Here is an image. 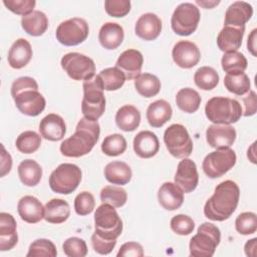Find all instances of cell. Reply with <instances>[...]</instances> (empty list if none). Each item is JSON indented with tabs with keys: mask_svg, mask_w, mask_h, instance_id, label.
I'll return each instance as SVG.
<instances>
[{
	"mask_svg": "<svg viewBox=\"0 0 257 257\" xmlns=\"http://www.w3.org/2000/svg\"><path fill=\"white\" fill-rule=\"evenodd\" d=\"M170 226H171V229L176 234L181 235V236H186L193 232V230L195 228V222L193 221V219L190 216L184 215V214H179V215L174 216L171 219Z\"/></svg>",
	"mask_w": 257,
	"mask_h": 257,
	"instance_id": "cell-47",
	"label": "cell"
},
{
	"mask_svg": "<svg viewBox=\"0 0 257 257\" xmlns=\"http://www.w3.org/2000/svg\"><path fill=\"white\" fill-rule=\"evenodd\" d=\"M172 56L173 60L178 66L189 69L199 63L201 52L194 42L181 40L174 45Z\"/></svg>",
	"mask_w": 257,
	"mask_h": 257,
	"instance_id": "cell-14",
	"label": "cell"
},
{
	"mask_svg": "<svg viewBox=\"0 0 257 257\" xmlns=\"http://www.w3.org/2000/svg\"><path fill=\"white\" fill-rule=\"evenodd\" d=\"M62 249L68 257H84L87 254L85 241L78 237L67 238L62 244Z\"/></svg>",
	"mask_w": 257,
	"mask_h": 257,
	"instance_id": "cell-45",
	"label": "cell"
},
{
	"mask_svg": "<svg viewBox=\"0 0 257 257\" xmlns=\"http://www.w3.org/2000/svg\"><path fill=\"white\" fill-rule=\"evenodd\" d=\"M158 201L164 209L175 211L184 203V192L176 183L165 182L158 191Z\"/></svg>",
	"mask_w": 257,
	"mask_h": 257,
	"instance_id": "cell-19",
	"label": "cell"
},
{
	"mask_svg": "<svg viewBox=\"0 0 257 257\" xmlns=\"http://www.w3.org/2000/svg\"><path fill=\"white\" fill-rule=\"evenodd\" d=\"M70 215L68 203L62 199H51L44 206V219L48 223L61 224Z\"/></svg>",
	"mask_w": 257,
	"mask_h": 257,
	"instance_id": "cell-29",
	"label": "cell"
},
{
	"mask_svg": "<svg viewBox=\"0 0 257 257\" xmlns=\"http://www.w3.org/2000/svg\"><path fill=\"white\" fill-rule=\"evenodd\" d=\"M39 132L45 140L51 142L60 141L66 133L64 119L56 113H49L40 120Z\"/></svg>",
	"mask_w": 257,
	"mask_h": 257,
	"instance_id": "cell-22",
	"label": "cell"
},
{
	"mask_svg": "<svg viewBox=\"0 0 257 257\" xmlns=\"http://www.w3.org/2000/svg\"><path fill=\"white\" fill-rule=\"evenodd\" d=\"M239 197L240 189L235 182L226 180L220 183L204 206L205 216L212 221L222 222L227 220L235 212Z\"/></svg>",
	"mask_w": 257,
	"mask_h": 257,
	"instance_id": "cell-1",
	"label": "cell"
},
{
	"mask_svg": "<svg viewBox=\"0 0 257 257\" xmlns=\"http://www.w3.org/2000/svg\"><path fill=\"white\" fill-rule=\"evenodd\" d=\"M17 171L21 183L27 187L38 185L42 177V169L40 165L31 159L22 161L19 164Z\"/></svg>",
	"mask_w": 257,
	"mask_h": 257,
	"instance_id": "cell-33",
	"label": "cell"
},
{
	"mask_svg": "<svg viewBox=\"0 0 257 257\" xmlns=\"http://www.w3.org/2000/svg\"><path fill=\"white\" fill-rule=\"evenodd\" d=\"M23 30L31 36H40L48 28V18L42 11L34 10L21 19Z\"/></svg>",
	"mask_w": 257,
	"mask_h": 257,
	"instance_id": "cell-32",
	"label": "cell"
},
{
	"mask_svg": "<svg viewBox=\"0 0 257 257\" xmlns=\"http://www.w3.org/2000/svg\"><path fill=\"white\" fill-rule=\"evenodd\" d=\"M143 63L144 57L139 50L126 49L118 56L115 67L123 72L126 79L132 80L141 74Z\"/></svg>",
	"mask_w": 257,
	"mask_h": 257,
	"instance_id": "cell-17",
	"label": "cell"
},
{
	"mask_svg": "<svg viewBox=\"0 0 257 257\" xmlns=\"http://www.w3.org/2000/svg\"><path fill=\"white\" fill-rule=\"evenodd\" d=\"M196 3L206 9H211L214 8L216 5L220 3V1H202V0H197Z\"/></svg>",
	"mask_w": 257,
	"mask_h": 257,
	"instance_id": "cell-56",
	"label": "cell"
},
{
	"mask_svg": "<svg viewBox=\"0 0 257 257\" xmlns=\"http://www.w3.org/2000/svg\"><path fill=\"white\" fill-rule=\"evenodd\" d=\"M3 4L11 12L23 17L33 12L36 2L35 0H3Z\"/></svg>",
	"mask_w": 257,
	"mask_h": 257,
	"instance_id": "cell-48",
	"label": "cell"
},
{
	"mask_svg": "<svg viewBox=\"0 0 257 257\" xmlns=\"http://www.w3.org/2000/svg\"><path fill=\"white\" fill-rule=\"evenodd\" d=\"M95 207V200L91 193L83 191L79 193L74 199V210L79 216H86L90 214Z\"/></svg>",
	"mask_w": 257,
	"mask_h": 257,
	"instance_id": "cell-46",
	"label": "cell"
},
{
	"mask_svg": "<svg viewBox=\"0 0 257 257\" xmlns=\"http://www.w3.org/2000/svg\"><path fill=\"white\" fill-rule=\"evenodd\" d=\"M100 200L102 203H107L114 208H120L126 203L127 194L120 187L106 186L100 191Z\"/></svg>",
	"mask_w": 257,
	"mask_h": 257,
	"instance_id": "cell-42",
	"label": "cell"
},
{
	"mask_svg": "<svg viewBox=\"0 0 257 257\" xmlns=\"http://www.w3.org/2000/svg\"><path fill=\"white\" fill-rule=\"evenodd\" d=\"M256 33H257V29H253L250 33V35L248 36V40H247V48L248 51L253 55L256 56Z\"/></svg>",
	"mask_w": 257,
	"mask_h": 257,
	"instance_id": "cell-55",
	"label": "cell"
},
{
	"mask_svg": "<svg viewBox=\"0 0 257 257\" xmlns=\"http://www.w3.org/2000/svg\"><path fill=\"white\" fill-rule=\"evenodd\" d=\"M206 140L214 149L230 148L236 140V131L230 124H211L206 131Z\"/></svg>",
	"mask_w": 257,
	"mask_h": 257,
	"instance_id": "cell-16",
	"label": "cell"
},
{
	"mask_svg": "<svg viewBox=\"0 0 257 257\" xmlns=\"http://www.w3.org/2000/svg\"><path fill=\"white\" fill-rule=\"evenodd\" d=\"M253 15L252 6L245 1L233 2L226 10L224 25L243 27Z\"/></svg>",
	"mask_w": 257,
	"mask_h": 257,
	"instance_id": "cell-25",
	"label": "cell"
},
{
	"mask_svg": "<svg viewBox=\"0 0 257 257\" xmlns=\"http://www.w3.org/2000/svg\"><path fill=\"white\" fill-rule=\"evenodd\" d=\"M175 183L183 190L184 193H191L197 188L199 175L195 162L185 158L178 164Z\"/></svg>",
	"mask_w": 257,
	"mask_h": 257,
	"instance_id": "cell-15",
	"label": "cell"
},
{
	"mask_svg": "<svg viewBox=\"0 0 257 257\" xmlns=\"http://www.w3.org/2000/svg\"><path fill=\"white\" fill-rule=\"evenodd\" d=\"M242 106L236 99L225 96H214L205 105L207 118L215 124H231L242 116Z\"/></svg>",
	"mask_w": 257,
	"mask_h": 257,
	"instance_id": "cell-4",
	"label": "cell"
},
{
	"mask_svg": "<svg viewBox=\"0 0 257 257\" xmlns=\"http://www.w3.org/2000/svg\"><path fill=\"white\" fill-rule=\"evenodd\" d=\"M33 55L30 43L24 39H17L9 48L7 60L12 68L20 69L28 64Z\"/></svg>",
	"mask_w": 257,
	"mask_h": 257,
	"instance_id": "cell-26",
	"label": "cell"
},
{
	"mask_svg": "<svg viewBox=\"0 0 257 257\" xmlns=\"http://www.w3.org/2000/svg\"><path fill=\"white\" fill-rule=\"evenodd\" d=\"M221 241L219 228L212 223H203L199 226L189 244L190 255L193 257H211Z\"/></svg>",
	"mask_w": 257,
	"mask_h": 257,
	"instance_id": "cell-6",
	"label": "cell"
},
{
	"mask_svg": "<svg viewBox=\"0 0 257 257\" xmlns=\"http://www.w3.org/2000/svg\"><path fill=\"white\" fill-rule=\"evenodd\" d=\"M123 28L115 22L104 23L99 30L98 40L102 47L108 50L116 49L123 40Z\"/></svg>",
	"mask_w": 257,
	"mask_h": 257,
	"instance_id": "cell-27",
	"label": "cell"
},
{
	"mask_svg": "<svg viewBox=\"0 0 257 257\" xmlns=\"http://www.w3.org/2000/svg\"><path fill=\"white\" fill-rule=\"evenodd\" d=\"M1 149H2V152H1V173H0V176L4 177L11 170L12 158H11L10 154L6 152L3 145H1Z\"/></svg>",
	"mask_w": 257,
	"mask_h": 257,
	"instance_id": "cell-53",
	"label": "cell"
},
{
	"mask_svg": "<svg viewBox=\"0 0 257 257\" xmlns=\"http://www.w3.org/2000/svg\"><path fill=\"white\" fill-rule=\"evenodd\" d=\"M122 232V221L113 206L102 203L94 212V233L107 240H116Z\"/></svg>",
	"mask_w": 257,
	"mask_h": 257,
	"instance_id": "cell-7",
	"label": "cell"
},
{
	"mask_svg": "<svg viewBox=\"0 0 257 257\" xmlns=\"http://www.w3.org/2000/svg\"><path fill=\"white\" fill-rule=\"evenodd\" d=\"M140 122L141 112L132 104L121 106L115 113V123L123 132H134L140 125Z\"/></svg>",
	"mask_w": 257,
	"mask_h": 257,
	"instance_id": "cell-31",
	"label": "cell"
},
{
	"mask_svg": "<svg viewBox=\"0 0 257 257\" xmlns=\"http://www.w3.org/2000/svg\"><path fill=\"white\" fill-rule=\"evenodd\" d=\"M255 145L256 143H253L252 146L248 149L247 151V157L248 159L253 163V164H256V157H255Z\"/></svg>",
	"mask_w": 257,
	"mask_h": 257,
	"instance_id": "cell-57",
	"label": "cell"
},
{
	"mask_svg": "<svg viewBox=\"0 0 257 257\" xmlns=\"http://www.w3.org/2000/svg\"><path fill=\"white\" fill-rule=\"evenodd\" d=\"M11 95L16 107L25 115L36 116L45 108V98L38 91L36 80L30 76L15 79L11 85Z\"/></svg>",
	"mask_w": 257,
	"mask_h": 257,
	"instance_id": "cell-3",
	"label": "cell"
},
{
	"mask_svg": "<svg viewBox=\"0 0 257 257\" xmlns=\"http://www.w3.org/2000/svg\"><path fill=\"white\" fill-rule=\"evenodd\" d=\"M18 242L17 224L11 214L0 213V250H11Z\"/></svg>",
	"mask_w": 257,
	"mask_h": 257,
	"instance_id": "cell-24",
	"label": "cell"
},
{
	"mask_svg": "<svg viewBox=\"0 0 257 257\" xmlns=\"http://www.w3.org/2000/svg\"><path fill=\"white\" fill-rule=\"evenodd\" d=\"M244 32L245 26L236 27L224 25L217 36V45L219 49L225 53L237 51L241 47Z\"/></svg>",
	"mask_w": 257,
	"mask_h": 257,
	"instance_id": "cell-20",
	"label": "cell"
},
{
	"mask_svg": "<svg viewBox=\"0 0 257 257\" xmlns=\"http://www.w3.org/2000/svg\"><path fill=\"white\" fill-rule=\"evenodd\" d=\"M132 176V169L124 162L113 161L104 168V177L112 185H126L131 181Z\"/></svg>",
	"mask_w": 257,
	"mask_h": 257,
	"instance_id": "cell-30",
	"label": "cell"
},
{
	"mask_svg": "<svg viewBox=\"0 0 257 257\" xmlns=\"http://www.w3.org/2000/svg\"><path fill=\"white\" fill-rule=\"evenodd\" d=\"M256 248H257V239L256 238H253V239H250L246 242L245 246H244V251H245V254L248 256V257H256Z\"/></svg>",
	"mask_w": 257,
	"mask_h": 257,
	"instance_id": "cell-54",
	"label": "cell"
},
{
	"mask_svg": "<svg viewBox=\"0 0 257 257\" xmlns=\"http://www.w3.org/2000/svg\"><path fill=\"white\" fill-rule=\"evenodd\" d=\"M222 68L227 73L244 72L248 66V62L243 53L239 51L226 52L221 59Z\"/></svg>",
	"mask_w": 257,
	"mask_h": 257,
	"instance_id": "cell-39",
	"label": "cell"
},
{
	"mask_svg": "<svg viewBox=\"0 0 257 257\" xmlns=\"http://www.w3.org/2000/svg\"><path fill=\"white\" fill-rule=\"evenodd\" d=\"M17 211L20 218L29 224H36L44 219V207L33 196L22 197L18 202Z\"/></svg>",
	"mask_w": 257,
	"mask_h": 257,
	"instance_id": "cell-21",
	"label": "cell"
},
{
	"mask_svg": "<svg viewBox=\"0 0 257 257\" xmlns=\"http://www.w3.org/2000/svg\"><path fill=\"white\" fill-rule=\"evenodd\" d=\"M172 114L171 104L165 99H158L148 106L146 116L151 126L161 127L171 119Z\"/></svg>",
	"mask_w": 257,
	"mask_h": 257,
	"instance_id": "cell-28",
	"label": "cell"
},
{
	"mask_svg": "<svg viewBox=\"0 0 257 257\" xmlns=\"http://www.w3.org/2000/svg\"><path fill=\"white\" fill-rule=\"evenodd\" d=\"M105 12L111 17H123L131 11L130 0H106L104 1Z\"/></svg>",
	"mask_w": 257,
	"mask_h": 257,
	"instance_id": "cell-49",
	"label": "cell"
},
{
	"mask_svg": "<svg viewBox=\"0 0 257 257\" xmlns=\"http://www.w3.org/2000/svg\"><path fill=\"white\" fill-rule=\"evenodd\" d=\"M135 87L140 95L150 98L160 92L161 81L152 73H141L135 78Z\"/></svg>",
	"mask_w": 257,
	"mask_h": 257,
	"instance_id": "cell-34",
	"label": "cell"
},
{
	"mask_svg": "<svg viewBox=\"0 0 257 257\" xmlns=\"http://www.w3.org/2000/svg\"><path fill=\"white\" fill-rule=\"evenodd\" d=\"M224 85L228 91L236 94L243 95L250 90V79L245 72L227 73L224 77Z\"/></svg>",
	"mask_w": 257,
	"mask_h": 257,
	"instance_id": "cell-37",
	"label": "cell"
},
{
	"mask_svg": "<svg viewBox=\"0 0 257 257\" xmlns=\"http://www.w3.org/2000/svg\"><path fill=\"white\" fill-rule=\"evenodd\" d=\"M235 228L241 235H250L257 230V216L253 212H243L235 220Z\"/></svg>",
	"mask_w": 257,
	"mask_h": 257,
	"instance_id": "cell-44",
	"label": "cell"
},
{
	"mask_svg": "<svg viewBox=\"0 0 257 257\" xmlns=\"http://www.w3.org/2000/svg\"><path fill=\"white\" fill-rule=\"evenodd\" d=\"M117 257L122 256H133V257H142L144 256L143 246L138 242H126L122 244L116 254Z\"/></svg>",
	"mask_w": 257,
	"mask_h": 257,
	"instance_id": "cell-51",
	"label": "cell"
},
{
	"mask_svg": "<svg viewBox=\"0 0 257 257\" xmlns=\"http://www.w3.org/2000/svg\"><path fill=\"white\" fill-rule=\"evenodd\" d=\"M91 245L96 253L100 255H107L115 247L116 240H107L101 238L96 233H93L91 236Z\"/></svg>",
	"mask_w": 257,
	"mask_h": 257,
	"instance_id": "cell-50",
	"label": "cell"
},
{
	"mask_svg": "<svg viewBox=\"0 0 257 257\" xmlns=\"http://www.w3.org/2000/svg\"><path fill=\"white\" fill-rule=\"evenodd\" d=\"M195 84L203 90H211L219 83V74L211 66H202L194 74Z\"/></svg>",
	"mask_w": 257,
	"mask_h": 257,
	"instance_id": "cell-38",
	"label": "cell"
},
{
	"mask_svg": "<svg viewBox=\"0 0 257 257\" xmlns=\"http://www.w3.org/2000/svg\"><path fill=\"white\" fill-rule=\"evenodd\" d=\"M89 27L83 18L73 17L61 22L55 32L56 39L65 46H75L82 43L88 36Z\"/></svg>",
	"mask_w": 257,
	"mask_h": 257,
	"instance_id": "cell-13",
	"label": "cell"
},
{
	"mask_svg": "<svg viewBox=\"0 0 257 257\" xmlns=\"http://www.w3.org/2000/svg\"><path fill=\"white\" fill-rule=\"evenodd\" d=\"M200 21V10L193 3H181L175 9L171 26L174 32L181 36H189L196 31Z\"/></svg>",
	"mask_w": 257,
	"mask_h": 257,
	"instance_id": "cell-11",
	"label": "cell"
},
{
	"mask_svg": "<svg viewBox=\"0 0 257 257\" xmlns=\"http://www.w3.org/2000/svg\"><path fill=\"white\" fill-rule=\"evenodd\" d=\"M100 127L97 121L85 117L78 121L75 133L60 145V152L68 158H79L87 155L99 139Z\"/></svg>",
	"mask_w": 257,
	"mask_h": 257,
	"instance_id": "cell-2",
	"label": "cell"
},
{
	"mask_svg": "<svg viewBox=\"0 0 257 257\" xmlns=\"http://www.w3.org/2000/svg\"><path fill=\"white\" fill-rule=\"evenodd\" d=\"M62 69L73 80H86L95 75L94 61L78 52H69L62 56L60 61Z\"/></svg>",
	"mask_w": 257,
	"mask_h": 257,
	"instance_id": "cell-12",
	"label": "cell"
},
{
	"mask_svg": "<svg viewBox=\"0 0 257 257\" xmlns=\"http://www.w3.org/2000/svg\"><path fill=\"white\" fill-rule=\"evenodd\" d=\"M160 150L157 135L151 131H142L134 139V151L142 159L154 157Z\"/></svg>",
	"mask_w": 257,
	"mask_h": 257,
	"instance_id": "cell-23",
	"label": "cell"
},
{
	"mask_svg": "<svg viewBox=\"0 0 257 257\" xmlns=\"http://www.w3.org/2000/svg\"><path fill=\"white\" fill-rule=\"evenodd\" d=\"M201 100L199 92L191 87L181 88L176 95V103L178 107L187 113L197 111L200 107Z\"/></svg>",
	"mask_w": 257,
	"mask_h": 257,
	"instance_id": "cell-35",
	"label": "cell"
},
{
	"mask_svg": "<svg viewBox=\"0 0 257 257\" xmlns=\"http://www.w3.org/2000/svg\"><path fill=\"white\" fill-rule=\"evenodd\" d=\"M162 31V20L154 13H145L137 20L135 32L137 36L146 41H152L159 37Z\"/></svg>",
	"mask_w": 257,
	"mask_h": 257,
	"instance_id": "cell-18",
	"label": "cell"
},
{
	"mask_svg": "<svg viewBox=\"0 0 257 257\" xmlns=\"http://www.w3.org/2000/svg\"><path fill=\"white\" fill-rule=\"evenodd\" d=\"M244 103V111L242 115L251 116L256 113L257 109V101H256V92L254 90H249L248 94L243 97Z\"/></svg>",
	"mask_w": 257,
	"mask_h": 257,
	"instance_id": "cell-52",
	"label": "cell"
},
{
	"mask_svg": "<svg viewBox=\"0 0 257 257\" xmlns=\"http://www.w3.org/2000/svg\"><path fill=\"white\" fill-rule=\"evenodd\" d=\"M56 255L57 250L53 242L44 238L33 241L26 254L27 257H55Z\"/></svg>",
	"mask_w": 257,
	"mask_h": 257,
	"instance_id": "cell-43",
	"label": "cell"
},
{
	"mask_svg": "<svg viewBox=\"0 0 257 257\" xmlns=\"http://www.w3.org/2000/svg\"><path fill=\"white\" fill-rule=\"evenodd\" d=\"M164 143L169 153L178 159L188 158L193 152V142L187 128L180 123L171 124L164 134Z\"/></svg>",
	"mask_w": 257,
	"mask_h": 257,
	"instance_id": "cell-9",
	"label": "cell"
},
{
	"mask_svg": "<svg viewBox=\"0 0 257 257\" xmlns=\"http://www.w3.org/2000/svg\"><path fill=\"white\" fill-rule=\"evenodd\" d=\"M81 182V170L74 164L59 165L49 177V187L57 194L69 195Z\"/></svg>",
	"mask_w": 257,
	"mask_h": 257,
	"instance_id": "cell-8",
	"label": "cell"
},
{
	"mask_svg": "<svg viewBox=\"0 0 257 257\" xmlns=\"http://www.w3.org/2000/svg\"><path fill=\"white\" fill-rule=\"evenodd\" d=\"M126 150V140L122 135L113 134L104 138L101 143V151L109 157H116Z\"/></svg>",
	"mask_w": 257,
	"mask_h": 257,
	"instance_id": "cell-41",
	"label": "cell"
},
{
	"mask_svg": "<svg viewBox=\"0 0 257 257\" xmlns=\"http://www.w3.org/2000/svg\"><path fill=\"white\" fill-rule=\"evenodd\" d=\"M104 90L111 91L119 89L125 81V75L117 67H107L97 74Z\"/></svg>",
	"mask_w": 257,
	"mask_h": 257,
	"instance_id": "cell-36",
	"label": "cell"
},
{
	"mask_svg": "<svg viewBox=\"0 0 257 257\" xmlns=\"http://www.w3.org/2000/svg\"><path fill=\"white\" fill-rule=\"evenodd\" d=\"M237 157L230 148L217 149L209 153L202 164V169L210 179H217L229 172L236 164Z\"/></svg>",
	"mask_w": 257,
	"mask_h": 257,
	"instance_id": "cell-10",
	"label": "cell"
},
{
	"mask_svg": "<svg viewBox=\"0 0 257 257\" xmlns=\"http://www.w3.org/2000/svg\"><path fill=\"white\" fill-rule=\"evenodd\" d=\"M15 145L20 153L32 154L40 148L41 137L34 131H25L17 137Z\"/></svg>",
	"mask_w": 257,
	"mask_h": 257,
	"instance_id": "cell-40",
	"label": "cell"
},
{
	"mask_svg": "<svg viewBox=\"0 0 257 257\" xmlns=\"http://www.w3.org/2000/svg\"><path fill=\"white\" fill-rule=\"evenodd\" d=\"M83 97L81 101V112L83 117L95 120L103 114L105 109V97L103 87L97 75L83 81Z\"/></svg>",
	"mask_w": 257,
	"mask_h": 257,
	"instance_id": "cell-5",
	"label": "cell"
}]
</instances>
